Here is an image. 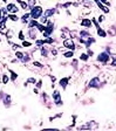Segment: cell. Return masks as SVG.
<instances>
[{
    "mask_svg": "<svg viewBox=\"0 0 116 131\" xmlns=\"http://www.w3.org/2000/svg\"><path fill=\"white\" fill-rule=\"evenodd\" d=\"M15 56H17L18 60L21 61L22 59H24V53H22V52H19V50H18V52L15 50Z\"/></svg>",
    "mask_w": 116,
    "mask_h": 131,
    "instance_id": "cell-25",
    "label": "cell"
},
{
    "mask_svg": "<svg viewBox=\"0 0 116 131\" xmlns=\"http://www.w3.org/2000/svg\"><path fill=\"white\" fill-rule=\"evenodd\" d=\"M8 20V15H4L3 19L0 20V34H5L6 33V29H7V27H6V21Z\"/></svg>",
    "mask_w": 116,
    "mask_h": 131,
    "instance_id": "cell-6",
    "label": "cell"
},
{
    "mask_svg": "<svg viewBox=\"0 0 116 131\" xmlns=\"http://www.w3.org/2000/svg\"><path fill=\"white\" fill-rule=\"evenodd\" d=\"M64 56L67 57V59H70V57L74 56V50H68V52L64 53Z\"/></svg>",
    "mask_w": 116,
    "mask_h": 131,
    "instance_id": "cell-23",
    "label": "cell"
},
{
    "mask_svg": "<svg viewBox=\"0 0 116 131\" xmlns=\"http://www.w3.org/2000/svg\"><path fill=\"white\" fill-rule=\"evenodd\" d=\"M22 62H24V63H27V62H29V61H30V56H29V55H28V54H24V59H22Z\"/></svg>",
    "mask_w": 116,
    "mask_h": 131,
    "instance_id": "cell-26",
    "label": "cell"
},
{
    "mask_svg": "<svg viewBox=\"0 0 116 131\" xmlns=\"http://www.w3.org/2000/svg\"><path fill=\"white\" fill-rule=\"evenodd\" d=\"M40 53H41V56H44V57H47L48 56V49L46 48L45 46H42V47H40Z\"/></svg>",
    "mask_w": 116,
    "mask_h": 131,
    "instance_id": "cell-19",
    "label": "cell"
},
{
    "mask_svg": "<svg viewBox=\"0 0 116 131\" xmlns=\"http://www.w3.org/2000/svg\"><path fill=\"white\" fill-rule=\"evenodd\" d=\"M69 80H70V77H64V79H61L60 81H59V84H60V87L62 88V89H66L67 85H68V82Z\"/></svg>",
    "mask_w": 116,
    "mask_h": 131,
    "instance_id": "cell-11",
    "label": "cell"
},
{
    "mask_svg": "<svg viewBox=\"0 0 116 131\" xmlns=\"http://www.w3.org/2000/svg\"><path fill=\"white\" fill-rule=\"evenodd\" d=\"M3 12H1V8H0V20H1V19H3Z\"/></svg>",
    "mask_w": 116,
    "mask_h": 131,
    "instance_id": "cell-40",
    "label": "cell"
},
{
    "mask_svg": "<svg viewBox=\"0 0 116 131\" xmlns=\"http://www.w3.org/2000/svg\"><path fill=\"white\" fill-rule=\"evenodd\" d=\"M20 20H21V22L24 25H26V24H28V21L30 20V14H29V12H26L24 15L20 18Z\"/></svg>",
    "mask_w": 116,
    "mask_h": 131,
    "instance_id": "cell-14",
    "label": "cell"
},
{
    "mask_svg": "<svg viewBox=\"0 0 116 131\" xmlns=\"http://www.w3.org/2000/svg\"><path fill=\"white\" fill-rule=\"evenodd\" d=\"M0 1H3V3H5V4H7V0H0Z\"/></svg>",
    "mask_w": 116,
    "mask_h": 131,
    "instance_id": "cell-41",
    "label": "cell"
},
{
    "mask_svg": "<svg viewBox=\"0 0 116 131\" xmlns=\"http://www.w3.org/2000/svg\"><path fill=\"white\" fill-rule=\"evenodd\" d=\"M41 87H42V81H41V80H39V81L36 82V88H38V89H40Z\"/></svg>",
    "mask_w": 116,
    "mask_h": 131,
    "instance_id": "cell-33",
    "label": "cell"
},
{
    "mask_svg": "<svg viewBox=\"0 0 116 131\" xmlns=\"http://www.w3.org/2000/svg\"><path fill=\"white\" fill-rule=\"evenodd\" d=\"M8 19L12 20L13 22H17V21H19L20 18L17 15V14H8Z\"/></svg>",
    "mask_w": 116,
    "mask_h": 131,
    "instance_id": "cell-20",
    "label": "cell"
},
{
    "mask_svg": "<svg viewBox=\"0 0 116 131\" xmlns=\"http://www.w3.org/2000/svg\"><path fill=\"white\" fill-rule=\"evenodd\" d=\"M109 34H110V35H115V34H116V30L115 29H109Z\"/></svg>",
    "mask_w": 116,
    "mask_h": 131,
    "instance_id": "cell-38",
    "label": "cell"
},
{
    "mask_svg": "<svg viewBox=\"0 0 116 131\" xmlns=\"http://www.w3.org/2000/svg\"><path fill=\"white\" fill-rule=\"evenodd\" d=\"M8 73L11 74V76H9L11 81H12V82H15V81H17V79H18V74L15 73L14 70H12V69H8Z\"/></svg>",
    "mask_w": 116,
    "mask_h": 131,
    "instance_id": "cell-18",
    "label": "cell"
},
{
    "mask_svg": "<svg viewBox=\"0 0 116 131\" xmlns=\"http://www.w3.org/2000/svg\"><path fill=\"white\" fill-rule=\"evenodd\" d=\"M27 4H28V7H29V9L32 7H33V6H35V4H36V0H28L27 1Z\"/></svg>",
    "mask_w": 116,
    "mask_h": 131,
    "instance_id": "cell-27",
    "label": "cell"
},
{
    "mask_svg": "<svg viewBox=\"0 0 116 131\" xmlns=\"http://www.w3.org/2000/svg\"><path fill=\"white\" fill-rule=\"evenodd\" d=\"M29 14H30V19L38 20L40 19V16L44 14V8L41 6H33V7L29 9Z\"/></svg>",
    "mask_w": 116,
    "mask_h": 131,
    "instance_id": "cell-1",
    "label": "cell"
},
{
    "mask_svg": "<svg viewBox=\"0 0 116 131\" xmlns=\"http://www.w3.org/2000/svg\"><path fill=\"white\" fill-rule=\"evenodd\" d=\"M53 32H54V24L50 21H47V24H46V29L42 33V35H44V38H48V36L52 35Z\"/></svg>",
    "mask_w": 116,
    "mask_h": 131,
    "instance_id": "cell-2",
    "label": "cell"
},
{
    "mask_svg": "<svg viewBox=\"0 0 116 131\" xmlns=\"http://www.w3.org/2000/svg\"><path fill=\"white\" fill-rule=\"evenodd\" d=\"M91 22H94V24H95V26H96V29H97V34H99V36H101V38H106V36H107V33H106L104 30L102 29V28L100 27L96 20H93V21H91Z\"/></svg>",
    "mask_w": 116,
    "mask_h": 131,
    "instance_id": "cell-8",
    "label": "cell"
},
{
    "mask_svg": "<svg viewBox=\"0 0 116 131\" xmlns=\"http://www.w3.org/2000/svg\"><path fill=\"white\" fill-rule=\"evenodd\" d=\"M103 21H104V16H103V15H100L99 16V22H103Z\"/></svg>",
    "mask_w": 116,
    "mask_h": 131,
    "instance_id": "cell-37",
    "label": "cell"
},
{
    "mask_svg": "<svg viewBox=\"0 0 116 131\" xmlns=\"http://www.w3.org/2000/svg\"><path fill=\"white\" fill-rule=\"evenodd\" d=\"M88 55H89V56H91V55H93V50H90L89 48H88Z\"/></svg>",
    "mask_w": 116,
    "mask_h": 131,
    "instance_id": "cell-39",
    "label": "cell"
},
{
    "mask_svg": "<svg viewBox=\"0 0 116 131\" xmlns=\"http://www.w3.org/2000/svg\"><path fill=\"white\" fill-rule=\"evenodd\" d=\"M27 35L30 40H36V30L34 28H28Z\"/></svg>",
    "mask_w": 116,
    "mask_h": 131,
    "instance_id": "cell-12",
    "label": "cell"
},
{
    "mask_svg": "<svg viewBox=\"0 0 116 131\" xmlns=\"http://www.w3.org/2000/svg\"><path fill=\"white\" fill-rule=\"evenodd\" d=\"M50 52H52V54L54 55V56H56V55H58V50H56L55 48H53L52 50H50Z\"/></svg>",
    "mask_w": 116,
    "mask_h": 131,
    "instance_id": "cell-34",
    "label": "cell"
},
{
    "mask_svg": "<svg viewBox=\"0 0 116 131\" xmlns=\"http://www.w3.org/2000/svg\"><path fill=\"white\" fill-rule=\"evenodd\" d=\"M88 57H89V55H88V54H85V53H82V54L80 55V60H82V61H87V60H88Z\"/></svg>",
    "mask_w": 116,
    "mask_h": 131,
    "instance_id": "cell-28",
    "label": "cell"
},
{
    "mask_svg": "<svg viewBox=\"0 0 116 131\" xmlns=\"http://www.w3.org/2000/svg\"><path fill=\"white\" fill-rule=\"evenodd\" d=\"M18 38H19L21 41L25 40V35H24V32H22V30H20V32H19V34H18Z\"/></svg>",
    "mask_w": 116,
    "mask_h": 131,
    "instance_id": "cell-31",
    "label": "cell"
},
{
    "mask_svg": "<svg viewBox=\"0 0 116 131\" xmlns=\"http://www.w3.org/2000/svg\"><path fill=\"white\" fill-rule=\"evenodd\" d=\"M108 60H109V54L107 52H103V53H100L99 56H97V61L102 63H107Z\"/></svg>",
    "mask_w": 116,
    "mask_h": 131,
    "instance_id": "cell-7",
    "label": "cell"
},
{
    "mask_svg": "<svg viewBox=\"0 0 116 131\" xmlns=\"http://www.w3.org/2000/svg\"><path fill=\"white\" fill-rule=\"evenodd\" d=\"M35 28H38V30H39V32L44 33V32H45V29H46V25H44V24H40V22H39V24L36 25V27H35Z\"/></svg>",
    "mask_w": 116,
    "mask_h": 131,
    "instance_id": "cell-21",
    "label": "cell"
},
{
    "mask_svg": "<svg viewBox=\"0 0 116 131\" xmlns=\"http://www.w3.org/2000/svg\"><path fill=\"white\" fill-rule=\"evenodd\" d=\"M6 9H7V12H8V14H17L18 12L20 11L19 7H18L15 4L13 3H9L6 5Z\"/></svg>",
    "mask_w": 116,
    "mask_h": 131,
    "instance_id": "cell-3",
    "label": "cell"
},
{
    "mask_svg": "<svg viewBox=\"0 0 116 131\" xmlns=\"http://www.w3.org/2000/svg\"><path fill=\"white\" fill-rule=\"evenodd\" d=\"M21 46H22V47H30V46H32V42L24 40V41H22V45H21Z\"/></svg>",
    "mask_w": 116,
    "mask_h": 131,
    "instance_id": "cell-29",
    "label": "cell"
},
{
    "mask_svg": "<svg viewBox=\"0 0 116 131\" xmlns=\"http://www.w3.org/2000/svg\"><path fill=\"white\" fill-rule=\"evenodd\" d=\"M56 13V9L55 8H48V9H46V11H45V13L42 14V15L45 16V18H50V16H53L54 15V14Z\"/></svg>",
    "mask_w": 116,
    "mask_h": 131,
    "instance_id": "cell-10",
    "label": "cell"
},
{
    "mask_svg": "<svg viewBox=\"0 0 116 131\" xmlns=\"http://www.w3.org/2000/svg\"><path fill=\"white\" fill-rule=\"evenodd\" d=\"M3 102H4V105L6 106V108H9L11 106V96L9 95H4L3 97Z\"/></svg>",
    "mask_w": 116,
    "mask_h": 131,
    "instance_id": "cell-13",
    "label": "cell"
},
{
    "mask_svg": "<svg viewBox=\"0 0 116 131\" xmlns=\"http://www.w3.org/2000/svg\"><path fill=\"white\" fill-rule=\"evenodd\" d=\"M81 26L82 27H86V28H89L91 26V20L90 19H83L81 21Z\"/></svg>",
    "mask_w": 116,
    "mask_h": 131,
    "instance_id": "cell-17",
    "label": "cell"
},
{
    "mask_svg": "<svg viewBox=\"0 0 116 131\" xmlns=\"http://www.w3.org/2000/svg\"><path fill=\"white\" fill-rule=\"evenodd\" d=\"M100 84H101V82H100L99 77H94L89 82V87L90 88H100Z\"/></svg>",
    "mask_w": 116,
    "mask_h": 131,
    "instance_id": "cell-9",
    "label": "cell"
},
{
    "mask_svg": "<svg viewBox=\"0 0 116 131\" xmlns=\"http://www.w3.org/2000/svg\"><path fill=\"white\" fill-rule=\"evenodd\" d=\"M100 1H101L102 4H104L106 6H109V1H108V0H100Z\"/></svg>",
    "mask_w": 116,
    "mask_h": 131,
    "instance_id": "cell-35",
    "label": "cell"
},
{
    "mask_svg": "<svg viewBox=\"0 0 116 131\" xmlns=\"http://www.w3.org/2000/svg\"><path fill=\"white\" fill-rule=\"evenodd\" d=\"M33 66H34V67H36V68H42V67H44V64H42V63H40L39 61H34Z\"/></svg>",
    "mask_w": 116,
    "mask_h": 131,
    "instance_id": "cell-30",
    "label": "cell"
},
{
    "mask_svg": "<svg viewBox=\"0 0 116 131\" xmlns=\"http://www.w3.org/2000/svg\"><path fill=\"white\" fill-rule=\"evenodd\" d=\"M17 3L20 5L21 9H25V11H28V9H29V7H28V4L26 3V1H24V0H17Z\"/></svg>",
    "mask_w": 116,
    "mask_h": 131,
    "instance_id": "cell-16",
    "label": "cell"
},
{
    "mask_svg": "<svg viewBox=\"0 0 116 131\" xmlns=\"http://www.w3.org/2000/svg\"><path fill=\"white\" fill-rule=\"evenodd\" d=\"M9 80H11V79H9V76L7 75V74H4L3 77H1V81H3L4 84H7V83L9 82Z\"/></svg>",
    "mask_w": 116,
    "mask_h": 131,
    "instance_id": "cell-22",
    "label": "cell"
},
{
    "mask_svg": "<svg viewBox=\"0 0 116 131\" xmlns=\"http://www.w3.org/2000/svg\"><path fill=\"white\" fill-rule=\"evenodd\" d=\"M64 47H66L69 50H74L75 49V42L73 41V39H65L64 40Z\"/></svg>",
    "mask_w": 116,
    "mask_h": 131,
    "instance_id": "cell-5",
    "label": "cell"
},
{
    "mask_svg": "<svg viewBox=\"0 0 116 131\" xmlns=\"http://www.w3.org/2000/svg\"><path fill=\"white\" fill-rule=\"evenodd\" d=\"M28 83H33V84H35V83H36V80L34 79V77H29V79H28L27 81L25 82V84H24V85H25V87H27Z\"/></svg>",
    "mask_w": 116,
    "mask_h": 131,
    "instance_id": "cell-24",
    "label": "cell"
},
{
    "mask_svg": "<svg viewBox=\"0 0 116 131\" xmlns=\"http://www.w3.org/2000/svg\"><path fill=\"white\" fill-rule=\"evenodd\" d=\"M11 45H12V49H13V50H17V49H19L20 47H21V46H19L18 43H11Z\"/></svg>",
    "mask_w": 116,
    "mask_h": 131,
    "instance_id": "cell-32",
    "label": "cell"
},
{
    "mask_svg": "<svg viewBox=\"0 0 116 131\" xmlns=\"http://www.w3.org/2000/svg\"><path fill=\"white\" fill-rule=\"evenodd\" d=\"M96 5L99 6V8L103 12V13H109V8H108V6H104L102 3H101V1H97Z\"/></svg>",
    "mask_w": 116,
    "mask_h": 131,
    "instance_id": "cell-15",
    "label": "cell"
},
{
    "mask_svg": "<svg viewBox=\"0 0 116 131\" xmlns=\"http://www.w3.org/2000/svg\"><path fill=\"white\" fill-rule=\"evenodd\" d=\"M53 100H54V103L56 104L58 106H61L62 105V101H61V94L59 90H54V93L52 95Z\"/></svg>",
    "mask_w": 116,
    "mask_h": 131,
    "instance_id": "cell-4",
    "label": "cell"
},
{
    "mask_svg": "<svg viewBox=\"0 0 116 131\" xmlns=\"http://www.w3.org/2000/svg\"><path fill=\"white\" fill-rule=\"evenodd\" d=\"M114 61L111 62V66H114V67H116V55H114Z\"/></svg>",
    "mask_w": 116,
    "mask_h": 131,
    "instance_id": "cell-36",
    "label": "cell"
}]
</instances>
